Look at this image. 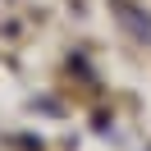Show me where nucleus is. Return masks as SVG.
Returning a JSON list of instances; mask_svg holds the SVG:
<instances>
[{"mask_svg": "<svg viewBox=\"0 0 151 151\" xmlns=\"http://www.w3.org/2000/svg\"><path fill=\"white\" fill-rule=\"evenodd\" d=\"M119 19H124V23H133V28H137V32H142V41H151V23H147V19H142V14H137V9H124V5H119Z\"/></svg>", "mask_w": 151, "mask_h": 151, "instance_id": "nucleus-1", "label": "nucleus"}]
</instances>
